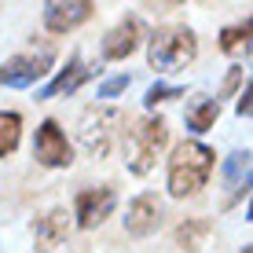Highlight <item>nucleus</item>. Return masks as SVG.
Returning a JSON list of instances; mask_svg holds the SVG:
<instances>
[{
    "label": "nucleus",
    "instance_id": "nucleus-1",
    "mask_svg": "<svg viewBox=\"0 0 253 253\" xmlns=\"http://www.w3.org/2000/svg\"><path fill=\"white\" fill-rule=\"evenodd\" d=\"M213 147L198 143V139H184L169 158V195L172 198H191L206 187L209 172H213Z\"/></svg>",
    "mask_w": 253,
    "mask_h": 253
},
{
    "label": "nucleus",
    "instance_id": "nucleus-2",
    "mask_svg": "<svg viewBox=\"0 0 253 253\" xmlns=\"http://www.w3.org/2000/svg\"><path fill=\"white\" fill-rule=\"evenodd\" d=\"M165 143H169V125H165V118H143L136 121L132 128H128L125 136V165L128 172H136V176H147V172L154 169V162H158V154L165 151Z\"/></svg>",
    "mask_w": 253,
    "mask_h": 253
},
{
    "label": "nucleus",
    "instance_id": "nucleus-3",
    "mask_svg": "<svg viewBox=\"0 0 253 253\" xmlns=\"http://www.w3.org/2000/svg\"><path fill=\"white\" fill-rule=\"evenodd\" d=\"M195 55H198V41L187 26H162L147 41V63L162 74L184 70L187 63H195Z\"/></svg>",
    "mask_w": 253,
    "mask_h": 253
},
{
    "label": "nucleus",
    "instance_id": "nucleus-4",
    "mask_svg": "<svg viewBox=\"0 0 253 253\" xmlns=\"http://www.w3.org/2000/svg\"><path fill=\"white\" fill-rule=\"evenodd\" d=\"M121 121H125V114L118 107H88L84 110L81 121H77V139H81L88 158H107L121 132Z\"/></svg>",
    "mask_w": 253,
    "mask_h": 253
},
{
    "label": "nucleus",
    "instance_id": "nucleus-5",
    "mask_svg": "<svg viewBox=\"0 0 253 253\" xmlns=\"http://www.w3.org/2000/svg\"><path fill=\"white\" fill-rule=\"evenodd\" d=\"M51 63H55V48L51 44H41L33 51H22V55H11L0 66V84H7V88H30V84H37L51 70Z\"/></svg>",
    "mask_w": 253,
    "mask_h": 253
},
{
    "label": "nucleus",
    "instance_id": "nucleus-6",
    "mask_svg": "<svg viewBox=\"0 0 253 253\" xmlns=\"http://www.w3.org/2000/svg\"><path fill=\"white\" fill-rule=\"evenodd\" d=\"M33 158L41 165H48V169H66L70 162H74V147H70L66 132L59 128L55 118H44L37 128V136H33Z\"/></svg>",
    "mask_w": 253,
    "mask_h": 253
},
{
    "label": "nucleus",
    "instance_id": "nucleus-7",
    "mask_svg": "<svg viewBox=\"0 0 253 253\" xmlns=\"http://www.w3.org/2000/svg\"><path fill=\"white\" fill-rule=\"evenodd\" d=\"M114 206H118V195H114V187H88V191H81L77 195V202H74V216H77V228H95V224H103L110 213H114Z\"/></svg>",
    "mask_w": 253,
    "mask_h": 253
},
{
    "label": "nucleus",
    "instance_id": "nucleus-8",
    "mask_svg": "<svg viewBox=\"0 0 253 253\" xmlns=\"http://www.w3.org/2000/svg\"><path fill=\"white\" fill-rule=\"evenodd\" d=\"M95 15L92 0H51L44 4V30L48 33H70L77 26H84Z\"/></svg>",
    "mask_w": 253,
    "mask_h": 253
},
{
    "label": "nucleus",
    "instance_id": "nucleus-9",
    "mask_svg": "<svg viewBox=\"0 0 253 253\" xmlns=\"http://www.w3.org/2000/svg\"><path fill=\"white\" fill-rule=\"evenodd\" d=\"M162 224V202L154 195H136L125 209V231L132 239H147Z\"/></svg>",
    "mask_w": 253,
    "mask_h": 253
},
{
    "label": "nucleus",
    "instance_id": "nucleus-10",
    "mask_svg": "<svg viewBox=\"0 0 253 253\" xmlns=\"http://www.w3.org/2000/svg\"><path fill=\"white\" fill-rule=\"evenodd\" d=\"M139 41H143V22L136 15H128L103 37V59H128L139 48Z\"/></svg>",
    "mask_w": 253,
    "mask_h": 253
},
{
    "label": "nucleus",
    "instance_id": "nucleus-11",
    "mask_svg": "<svg viewBox=\"0 0 253 253\" xmlns=\"http://www.w3.org/2000/svg\"><path fill=\"white\" fill-rule=\"evenodd\" d=\"M224 187H228L224 209L239 206L250 195V151H235V154L224 158Z\"/></svg>",
    "mask_w": 253,
    "mask_h": 253
},
{
    "label": "nucleus",
    "instance_id": "nucleus-12",
    "mask_svg": "<svg viewBox=\"0 0 253 253\" xmlns=\"http://www.w3.org/2000/svg\"><path fill=\"white\" fill-rule=\"evenodd\" d=\"M88 77H92V70L84 66V59H81V55H70V59H66V66L59 70V74L51 77L44 88L37 92V99H55V95H70V92L81 88Z\"/></svg>",
    "mask_w": 253,
    "mask_h": 253
},
{
    "label": "nucleus",
    "instance_id": "nucleus-13",
    "mask_svg": "<svg viewBox=\"0 0 253 253\" xmlns=\"http://www.w3.org/2000/svg\"><path fill=\"white\" fill-rule=\"evenodd\" d=\"M66 231H70L66 209H48L44 216H37L33 220V246H37V253H51L55 246H63Z\"/></svg>",
    "mask_w": 253,
    "mask_h": 253
},
{
    "label": "nucleus",
    "instance_id": "nucleus-14",
    "mask_svg": "<svg viewBox=\"0 0 253 253\" xmlns=\"http://www.w3.org/2000/svg\"><path fill=\"white\" fill-rule=\"evenodd\" d=\"M216 118H220V103L209 99V95H195V99L187 103V110H184V121H187V128L195 136L209 132V128L216 125Z\"/></svg>",
    "mask_w": 253,
    "mask_h": 253
},
{
    "label": "nucleus",
    "instance_id": "nucleus-15",
    "mask_svg": "<svg viewBox=\"0 0 253 253\" xmlns=\"http://www.w3.org/2000/svg\"><path fill=\"white\" fill-rule=\"evenodd\" d=\"M209 231H213V224L206 220V216H191V220H184L176 231H172V242H176L180 250H187V253H195L202 242L209 239Z\"/></svg>",
    "mask_w": 253,
    "mask_h": 253
},
{
    "label": "nucleus",
    "instance_id": "nucleus-16",
    "mask_svg": "<svg viewBox=\"0 0 253 253\" xmlns=\"http://www.w3.org/2000/svg\"><path fill=\"white\" fill-rule=\"evenodd\" d=\"M22 139V114L19 110H0V158L15 154Z\"/></svg>",
    "mask_w": 253,
    "mask_h": 253
},
{
    "label": "nucleus",
    "instance_id": "nucleus-17",
    "mask_svg": "<svg viewBox=\"0 0 253 253\" xmlns=\"http://www.w3.org/2000/svg\"><path fill=\"white\" fill-rule=\"evenodd\" d=\"M250 30H253L250 19H242L235 26H224V30H220V51H228V55H235L239 48L246 51L250 48Z\"/></svg>",
    "mask_w": 253,
    "mask_h": 253
},
{
    "label": "nucleus",
    "instance_id": "nucleus-18",
    "mask_svg": "<svg viewBox=\"0 0 253 253\" xmlns=\"http://www.w3.org/2000/svg\"><path fill=\"white\" fill-rule=\"evenodd\" d=\"M169 99H184V88H180V84H151V88H147V95H143V103L147 107H158V103H169Z\"/></svg>",
    "mask_w": 253,
    "mask_h": 253
},
{
    "label": "nucleus",
    "instance_id": "nucleus-19",
    "mask_svg": "<svg viewBox=\"0 0 253 253\" xmlns=\"http://www.w3.org/2000/svg\"><path fill=\"white\" fill-rule=\"evenodd\" d=\"M128 84H132V77L128 74H118V77H107V81L99 84V99H114V95H121L128 88Z\"/></svg>",
    "mask_w": 253,
    "mask_h": 253
},
{
    "label": "nucleus",
    "instance_id": "nucleus-20",
    "mask_svg": "<svg viewBox=\"0 0 253 253\" xmlns=\"http://www.w3.org/2000/svg\"><path fill=\"white\" fill-rule=\"evenodd\" d=\"M239 84H242V66H231L228 77H224V84H220V99H231V95L239 92Z\"/></svg>",
    "mask_w": 253,
    "mask_h": 253
},
{
    "label": "nucleus",
    "instance_id": "nucleus-21",
    "mask_svg": "<svg viewBox=\"0 0 253 253\" xmlns=\"http://www.w3.org/2000/svg\"><path fill=\"white\" fill-rule=\"evenodd\" d=\"M253 88L250 84H242V95H239V103H235V110H239V118H250V110H253Z\"/></svg>",
    "mask_w": 253,
    "mask_h": 253
},
{
    "label": "nucleus",
    "instance_id": "nucleus-22",
    "mask_svg": "<svg viewBox=\"0 0 253 253\" xmlns=\"http://www.w3.org/2000/svg\"><path fill=\"white\" fill-rule=\"evenodd\" d=\"M242 253H253V250H250V246H242Z\"/></svg>",
    "mask_w": 253,
    "mask_h": 253
}]
</instances>
